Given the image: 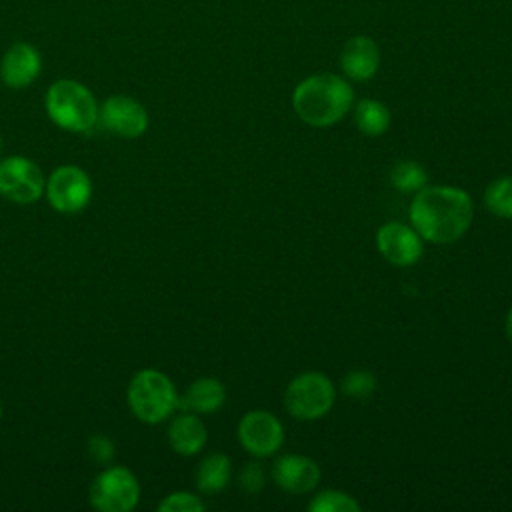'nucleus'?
Segmentation results:
<instances>
[{"mask_svg":"<svg viewBox=\"0 0 512 512\" xmlns=\"http://www.w3.org/2000/svg\"><path fill=\"white\" fill-rule=\"evenodd\" d=\"M46 112L52 122L70 132H88L100 114L92 92L76 80H58L46 92Z\"/></svg>","mask_w":512,"mask_h":512,"instance_id":"3","label":"nucleus"},{"mask_svg":"<svg viewBox=\"0 0 512 512\" xmlns=\"http://www.w3.org/2000/svg\"><path fill=\"white\" fill-rule=\"evenodd\" d=\"M0 148H2V138H0Z\"/></svg>","mask_w":512,"mask_h":512,"instance_id":"28","label":"nucleus"},{"mask_svg":"<svg viewBox=\"0 0 512 512\" xmlns=\"http://www.w3.org/2000/svg\"><path fill=\"white\" fill-rule=\"evenodd\" d=\"M40 66L42 60L38 50L26 42H18L10 46V50L4 54L0 74L10 88H24L36 80V76L40 74Z\"/></svg>","mask_w":512,"mask_h":512,"instance_id":"14","label":"nucleus"},{"mask_svg":"<svg viewBox=\"0 0 512 512\" xmlns=\"http://www.w3.org/2000/svg\"><path fill=\"white\" fill-rule=\"evenodd\" d=\"M236 432L240 446L256 458H268L284 444V426L268 410L246 412L240 418Z\"/></svg>","mask_w":512,"mask_h":512,"instance_id":"9","label":"nucleus"},{"mask_svg":"<svg viewBox=\"0 0 512 512\" xmlns=\"http://www.w3.org/2000/svg\"><path fill=\"white\" fill-rule=\"evenodd\" d=\"M204 508L206 506L200 500V496L186 490L172 492L158 504L160 512H202Z\"/></svg>","mask_w":512,"mask_h":512,"instance_id":"23","label":"nucleus"},{"mask_svg":"<svg viewBox=\"0 0 512 512\" xmlns=\"http://www.w3.org/2000/svg\"><path fill=\"white\" fill-rule=\"evenodd\" d=\"M206 440V426L194 412H182L170 422L168 442L174 452L182 456H194L206 446Z\"/></svg>","mask_w":512,"mask_h":512,"instance_id":"15","label":"nucleus"},{"mask_svg":"<svg viewBox=\"0 0 512 512\" xmlns=\"http://www.w3.org/2000/svg\"><path fill=\"white\" fill-rule=\"evenodd\" d=\"M376 248L394 266H412L422 258L424 242L420 234L404 222H386L376 232Z\"/></svg>","mask_w":512,"mask_h":512,"instance_id":"10","label":"nucleus"},{"mask_svg":"<svg viewBox=\"0 0 512 512\" xmlns=\"http://www.w3.org/2000/svg\"><path fill=\"white\" fill-rule=\"evenodd\" d=\"M0 416H2V402H0Z\"/></svg>","mask_w":512,"mask_h":512,"instance_id":"27","label":"nucleus"},{"mask_svg":"<svg viewBox=\"0 0 512 512\" xmlns=\"http://www.w3.org/2000/svg\"><path fill=\"white\" fill-rule=\"evenodd\" d=\"M408 216L422 240L430 244H452L468 232L474 218V204L464 188L426 184L414 192Z\"/></svg>","mask_w":512,"mask_h":512,"instance_id":"1","label":"nucleus"},{"mask_svg":"<svg viewBox=\"0 0 512 512\" xmlns=\"http://www.w3.org/2000/svg\"><path fill=\"white\" fill-rule=\"evenodd\" d=\"M98 118L108 132L122 138H138L148 128L146 108L138 100L124 94L106 98Z\"/></svg>","mask_w":512,"mask_h":512,"instance_id":"11","label":"nucleus"},{"mask_svg":"<svg viewBox=\"0 0 512 512\" xmlns=\"http://www.w3.org/2000/svg\"><path fill=\"white\" fill-rule=\"evenodd\" d=\"M390 184L402 194H414L428 184V174L418 162L402 160L392 168Z\"/></svg>","mask_w":512,"mask_h":512,"instance_id":"19","label":"nucleus"},{"mask_svg":"<svg viewBox=\"0 0 512 512\" xmlns=\"http://www.w3.org/2000/svg\"><path fill=\"white\" fill-rule=\"evenodd\" d=\"M88 446H90L92 460H96L100 464H106V462H110L114 458V444L108 438H104V436H92Z\"/></svg>","mask_w":512,"mask_h":512,"instance_id":"25","label":"nucleus"},{"mask_svg":"<svg viewBox=\"0 0 512 512\" xmlns=\"http://www.w3.org/2000/svg\"><path fill=\"white\" fill-rule=\"evenodd\" d=\"M46 188V178L36 162L26 156H8L0 162V194L18 204L36 202Z\"/></svg>","mask_w":512,"mask_h":512,"instance_id":"8","label":"nucleus"},{"mask_svg":"<svg viewBox=\"0 0 512 512\" xmlns=\"http://www.w3.org/2000/svg\"><path fill=\"white\" fill-rule=\"evenodd\" d=\"M336 400L332 380L322 372H302L290 380L284 392L286 412L304 422L320 420L326 416Z\"/></svg>","mask_w":512,"mask_h":512,"instance_id":"5","label":"nucleus"},{"mask_svg":"<svg viewBox=\"0 0 512 512\" xmlns=\"http://www.w3.org/2000/svg\"><path fill=\"white\" fill-rule=\"evenodd\" d=\"M44 194L50 206L62 214H74L86 208L92 198V182L90 176L80 166H60L56 168L48 180Z\"/></svg>","mask_w":512,"mask_h":512,"instance_id":"7","label":"nucleus"},{"mask_svg":"<svg viewBox=\"0 0 512 512\" xmlns=\"http://www.w3.org/2000/svg\"><path fill=\"white\" fill-rule=\"evenodd\" d=\"M380 66V50L378 44L364 34L352 36L346 40L340 52V70L346 78L356 82L370 80Z\"/></svg>","mask_w":512,"mask_h":512,"instance_id":"13","label":"nucleus"},{"mask_svg":"<svg viewBox=\"0 0 512 512\" xmlns=\"http://www.w3.org/2000/svg\"><path fill=\"white\" fill-rule=\"evenodd\" d=\"M308 510L312 512H358L360 510V502L354 500V496L330 488V490H322L320 494H316L310 502H308Z\"/></svg>","mask_w":512,"mask_h":512,"instance_id":"21","label":"nucleus"},{"mask_svg":"<svg viewBox=\"0 0 512 512\" xmlns=\"http://www.w3.org/2000/svg\"><path fill=\"white\" fill-rule=\"evenodd\" d=\"M226 402V388L216 378H198L182 394L178 408L194 414H212Z\"/></svg>","mask_w":512,"mask_h":512,"instance_id":"16","label":"nucleus"},{"mask_svg":"<svg viewBox=\"0 0 512 512\" xmlns=\"http://www.w3.org/2000/svg\"><path fill=\"white\" fill-rule=\"evenodd\" d=\"M484 204L492 214L512 218V176L492 180L484 190Z\"/></svg>","mask_w":512,"mask_h":512,"instance_id":"20","label":"nucleus"},{"mask_svg":"<svg viewBox=\"0 0 512 512\" xmlns=\"http://www.w3.org/2000/svg\"><path fill=\"white\" fill-rule=\"evenodd\" d=\"M392 116L386 104L374 98H362L354 104V124L366 136H382L390 128Z\"/></svg>","mask_w":512,"mask_h":512,"instance_id":"18","label":"nucleus"},{"mask_svg":"<svg viewBox=\"0 0 512 512\" xmlns=\"http://www.w3.org/2000/svg\"><path fill=\"white\" fill-rule=\"evenodd\" d=\"M238 484L240 488L246 492V494H258L264 486V470L258 462H250L242 468L240 472V478H238Z\"/></svg>","mask_w":512,"mask_h":512,"instance_id":"24","label":"nucleus"},{"mask_svg":"<svg viewBox=\"0 0 512 512\" xmlns=\"http://www.w3.org/2000/svg\"><path fill=\"white\" fill-rule=\"evenodd\" d=\"M180 396L172 380L160 370H140L128 386V406L146 424L164 422L178 408Z\"/></svg>","mask_w":512,"mask_h":512,"instance_id":"4","label":"nucleus"},{"mask_svg":"<svg viewBox=\"0 0 512 512\" xmlns=\"http://www.w3.org/2000/svg\"><path fill=\"white\" fill-rule=\"evenodd\" d=\"M272 480L284 492L290 494H308L320 482L318 464L302 454H284L274 460Z\"/></svg>","mask_w":512,"mask_h":512,"instance_id":"12","label":"nucleus"},{"mask_svg":"<svg viewBox=\"0 0 512 512\" xmlns=\"http://www.w3.org/2000/svg\"><path fill=\"white\" fill-rule=\"evenodd\" d=\"M376 386H378L376 376L368 370H352L342 380V392L350 398H356V400H364V398L372 396Z\"/></svg>","mask_w":512,"mask_h":512,"instance_id":"22","label":"nucleus"},{"mask_svg":"<svg viewBox=\"0 0 512 512\" xmlns=\"http://www.w3.org/2000/svg\"><path fill=\"white\" fill-rule=\"evenodd\" d=\"M140 500L136 476L122 466L102 470L90 486V504L102 512H128Z\"/></svg>","mask_w":512,"mask_h":512,"instance_id":"6","label":"nucleus"},{"mask_svg":"<svg viewBox=\"0 0 512 512\" xmlns=\"http://www.w3.org/2000/svg\"><path fill=\"white\" fill-rule=\"evenodd\" d=\"M352 106L354 90L350 82L338 74H312L292 92V108L296 116L314 128L338 124Z\"/></svg>","mask_w":512,"mask_h":512,"instance_id":"2","label":"nucleus"},{"mask_svg":"<svg viewBox=\"0 0 512 512\" xmlns=\"http://www.w3.org/2000/svg\"><path fill=\"white\" fill-rule=\"evenodd\" d=\"M230 476H232L230 458L222 452H214L198 464L196 486L202 494H218L228 486Z\"/></svg>","mask_w":512,"mask_h":512,"instance_id":"17","label":"nucleus"},{"mask_svg":"<svg viewBox=\"0 0 512 512\" xmlns=\"http://www.w3.org/2000/svg\"><path fill=\"white\" fill-rule=\"evenodd\" d=\"M504 328H506V336H508V338H510V342H512V308H510V310H508V314H506Z\"/></svg>","mask_w":512,"mask_h":512,"instance_id":"26","label":"nucleus"}]
</instances>
